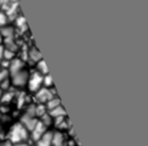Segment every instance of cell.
Returning <instances> with one entry per match:
<instances>
[{"mask_svg":"<svg viewBox=\"0 0 148 146\" xmlns=\"http://www.w3.org/2000/svg\"><path fill=\"white\" fill-rule=\"evenodd\" d=\"M16 146H27L24 143H21V144H18V145H16Z\"/></svg>","mask_w":148,"mask_h":146,"instance_id":"83f0119b","label":"cell"},{"mask_svg":"<svg viewBox=\"0 0 148 146\" xmlns=\"http://www.w3.org/2000/svg\"><path fill=\"white\" fill-rule=\"evenodd\" d=\"M8 24V16L3 10H0V27Z\"/></svg>","mask_w":148,"mask_h":146,"instance_id":"44dd1931","label":"cell"},{"mask_svg":"<svg viewBox=\"0 0 148 146\" xmlns=\"http://www.w3.org/2000/svg\"><path fill=\"white\" fill-rule=\"evenodd\" d=\"M52 133H53L52 131H45L44 134L37 141H35L36 143V146H52V144H51Z\"/></svg>","mask_w":148,"mask_h":146,"instance_id":"9c48e42d","label":"cell"},{"mask_svg":"<svg viewBox=\"0 0 148 146\" xmlns=\"http://www.w3.org/2000/svg\"><path fill=\"white\" fill-rule=\"evenodd\" d=\"M46 131V126L42 123V122H39V121H37V123H36V125L34 126V129L30 131L31 133V139L34 140V141H37L43 134H44V132Z\"/></svg>","mask_w":148,"mask_h":146,"instance_id":"5b68a950","label":"cell"},{"mask_svg":"<svg viewBox=\"0 0 148 146\" xmlns=\"http://www.w3.org/2000/svg\"><path fill=\"white\" fill-rule=\"evenodd\" d=\"M15 53L14 51H10L8 49H5L3 50V56H2V59H6V60H12L13 58H15Z\"/></svg>","mask_w":148,"mask_h":146,"instance_id":"d6986e66","label":"cell"},{"mask_svg":"<svg viewBox=\"0 0 148 146\" xmlns=\"http://www.w3.org/2000/svg\"><path fill=\"white\" fill-rule=\"evenodd\" d=\"M10 78V82L14 87H25L27 86V82H28V79H29V72L23 68V70H20L13 74L9 75Z\"/></svg>","mask_w":148,"mask_h":146,"instance_id":"7a4b0ae2","label":"cell"},{"mask_svg":"<svg viewBox=\"0 0 148 146\" xmlns=\"http://www.w3.org/2000/svg\"><path fill=\"white\" fill-rule=\"evenodd\" d=\"M39 122H42V123L47 127V126H50L51 124H53V118H52V116L46 111L44 115H42V116H40Z\"/></svg>","mask_w":148,"mask_h":146,"instance_id":"9a60e30c","label":"cell"},{"mask_svg":"<svg viewBox=\"0 0 148 146\" xmlns=\"http://www.w3.org/2000/svg\"><path fill=\"white\" fill-rule=\"evenodd\" d=\"M43 86L47 87V88H51L53 86V80H52V78H51V75L49 73L43 75Z\"/></svg>","mask_w":148,"mask_h":146,"instance_id":"ac0fdd59","label":"cell"},{"mask_svg":"<svg viewBox=\"0 0 148 146\" xmlns=\"http://www.w3.org/2000/svg\"><path fill=\"white\" fill-rule=\"evenodd\" d=\"M53 96H57V92L53 89V87L47 88V87L42 86L38 90L35 92V101H37V103L45 104Z\"/></svg>","mask_w":148,"mask_h":146,"instance_id":"3957f363","label":"cell"},{"mask_svg":"<svg viewBox=\"0 0 148 146\" xmlns=\"http://www.w3.org/2000/svg\"><path fill=\"white\" fill-rule=\"evenodd\" d=\"M15 20H16V25H17L18 28H21V27H25V19H24V16H22V15H17V16L15 17Z\"/></svg>","mask_w":148,"mask_h":146,"instance_id":"7402d4cb","label":"cell"},{"mask_svg":"<svg viewBox=\"0 0 148 146\" xmlns=\"http://www.w3.org/2000/svg\"><path fill=\"white\" fill-rule=\"evenodd\" d=\"M3 50H5L3 44H0V60L2 59V56H3Z\"/></svg>","mask_w":148,"mask_h":146,"instance_id":"d4e9b609","label":"cell"},{"mask_svg":"<svg viewBox=\"0 0 148 146\" xmlns=\"http://www.w3.org/2000/svg\"><path fill=\"white\" fill-rule=\"evenodd\" d=\"M20 123H21L28 131H31V130L34 129V126L36 125L37 119H36V117H34V116H29V115L24 114V115L21 117Z\"/></svg>","mask_w":148,"mask_h":146,"instance_id":"52a82bcc","label":"cell"},{"mask_svg":"<svg viewBox=\"0 0 148 146\" xmlns=\"http://www.w3.org/2000/svg\"><path fill=\"white\" fill-rule=\"evenodd\" d=\"M2 93H3V92H2L1 89H0V100H1V96H2Z\"/></svg>","mask_w":148,"mask_h":146,"instance_id":"f1b7e54d","label":"cell"},{"mask_svg":"<svg viewBox=\"0 0 148 146\" xmlns=\"http://www.w3.org/2000/svg\"><path fill=\"white\" fill-rule=\"evenodd\" d=\"M35 107H36V104H29V105L27 107L25 114L29 115V116H34V117H35Z\"/></svg>","mask_w":148,"mask_h":146,"instance_id":"cb8c5ba5","label":"cell"},{"mask_svg":"<svg viewBox=\"0 0 148 146\" xmlns=\"http://www.w3.org/2000/svg\"><path fill=\"white\" fill-rule=\"evenodd\" d=\"M27 58H28L31 63L36 64L38 60L42 59V54H40V52L38 51L37 48L32 46V48H30L29 50H27Z\"/></svg>","mask_w":148,"mask_h":146,"instance_id":"8fae6325","label":"cell"},{"mask_svg":"<svg viewBox=\"0 0 148 146\" xmlns=\"http://www.w3.org/2000/svg\"><path fill=\"white\" fill-rule=\"evenodd\" d=\"M8 1H9V2H16L17 0H8Z\"/></svg>","mask_w":148,"mask_h":146,"instance_id":"f546056e","label":"cell"},{"mask_svg":"<svg viewBox=\"0 0 148 146\" xmlns=\"http://www.w3.org/2000/svg\"><path fill=\"white\" fill-rule=\"evenodd\" d=\"M0 146H12V143L10 141H6V143L0 144Z\"/></svg>","mask_w":148,"mask_h":146,"instance_id":"484cf974","label":"cell"},{"mask_svg":"<svg viewBox=\"0 0 148 146\" xmlns=\"http://www.w3.org/2000/svg\"><path fill=\"white\" fill-rule=\"evenodd\" d=\"M51 144H52V146H67V140L65 138V134L60 131L53 132Z\"/></svg>","mask_w":148,"mask_h":146,"instance_id":"ba28073f","label":"cell"},{"mask_svg":"<svg viewBox=\"0 0 148 146\" xmlns=\"http://www.w3.org/2000/svg\"><path fill=\"white\" fill-rule=\"evenodd\" d=\"M46 111H47V110H46V107H45L44 104H42V103H38V104H36V107H35V117H40V116L44 115Z\"/></svg>","mask_w":148,"mask_h":146,"instance_id":"2e32d148","label":"cell"},{"mask_svg":"<svg viewBox=\"0 0 148 146\" xmlns=\"http://www.w3.org/2000/svg\"><path fill=\"white\" fill-rule=\"evenodd\" d=\"M47 112L52 116V118L60 117V116H66V111H65V109L62 108V105H61V104H59V105H57L56 108H53V109L49 110Z\"/></svg>","mask_w":148,"mask_h":146,"instance_id":"7c38bea8","label":"cell"},{"mask_svg":"<svg viewBox=\"0 0 148 146\" xmlns=\"http://www.w3.org/2000/svg\"><path fill=\"white\" fill-rule=\"evenodd\" d=\"M12 85V82H10V78L8 76V78H6L2 82H0V89L3 92H6V90H9V86Z\"/></svg>","mask_w":148,"mask_h":146,"instance_id":"ffe728a7","label":"cell"},{"mask_svg":"<svg viewBox=\"0 0 148 146\" xmlns=\"http://www.w3.org/2000/svg\"><path fill=\"white\" fill-rule=\"evenodd\" d=\"M36 71H37V72H39V73H40V74H43V75H45V74H47V73H49L47 66H46L45 61L43 60V58L36 63Z\"/></svg>","mask_w":148,"mask_h":146,"instance_id":"5bb4252c","label":"cell"},{"mask_svg":"<svg viewBox=\"0 0 148 146\" xmlns=\"http://www.w3.org/2000/svg\"><path fill=\"white\" fill-rule=\"evenodd\" d=\"M25 66L24 61L21 59V58H13L10 61H9V66H8V72H9V75L20 71V70H23Z\"/></svg>","mask_w":148,"mask_h":146,"instance_id":"8992f818","label":"cell"},{"mask_svg":"<svg viewBox=\"0 0 148 146\" xmlns=\"http://www.w3.org/2000/svg\"><path fill=\"white\" fill-rule=\"evenodd\" d=\"M29 131L21 124V123H15L8 133V139L12 144H21L24 143L28 137H29Z\"/></svg>","mask_w":148,"mask_h":146,"instance_id":"6da1fadb","label":"cell"},{"mask_svg":"<svg viewBox=\"0 0 148 146\" xmlns=\"http://www.w3.org/2000/svg\"><path fill=\"white\" fill-rule=\"evenodd\" d=\"M9 76V72H8V70H6V68H1L0 67V82H2L6 78H8Z\"/></svg>","mask_w":148,"mask_h":146,"instance_id":"603a6c76","label":"cell"},{"mask_svg":"<svg viewBox=\"0 0 148 146\" xmlns=\"http://www.w3.org/2000/svg\"><path fill=\"white\" fill-rule=\"evenodd\" d=\"M0 35L2 36L3 39H9V38H14L15 37V28L12 25H3L0 27Z\"/></svg>","mask_w":148,"mask_h":146,"instance_id":"30bf717a","label":"cell"},{"mask_svg":"<svg viewBox=\"0 0 148 146\" xmlns=\"http://www.w3.org/2000/svg\"><path fill=\"white\" fill-rule=\"evenodd\" d=\"M46 105V110L49 111V110H51V109H53V108H56L57 105H59V104H61V101H60V98L58 97V96H53V97H51L46 103H45Z\"/></svg>","mask_w":148,"mask_h":146,"instance_id":"4fadbf2b","label":"cell"},{"mask_svg":"<svg viewBox=\"0 0 148 146\" xmlns=\"http://www.w3.org/2000/svg\"><path fill=\"white\" fill-rule=\"evenodd\" d=\"M0 44H3V38H2L1 35H0Z\"/></svg>","mask_w":148,"mask_h":146,"instance_id":"4316f807","label":"cell"},{"mask_svg":"<svg viewBox=\"0 0 148 146\" xmlns=\"http://www.w3.org/2000/svg\"><path fill=\"white\" fill-rule=\"evenodd\" d=\"M27 86L30 92L35 93L43 86V74H40L37 71H34L32 73H29V79L27 82Z\"/></svg>","mask_w":148,"mask_h":146,"instance_id":"277c9868","label":"cell"},{"mask_svg":"<svg viewBox=\"0 0 148 146\" xmlns=\"http://www.w3.org/2000/svg\"><path fill=\"white\" fill-rule=\"evenodd\" d=\"M13 97H14V93L9 92V90H6L5 93H2V96H1L0 101L3 102V103H8V102H10L13 100Z\"/></svg>","mask_w":148,"mask_h":146,"instance_id":"e0dca14e","label":"cell"}]
</instances>
